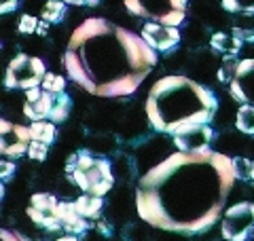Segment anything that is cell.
Returning <instances> with one entry per match:
<instances>
[{"mask_svg": "<svg viewBox=\"0 0 254 241\" xmlns=\"http://www.w3.org/2000/svg\"><path fill=\"white\" fill-rule=\"evenodd\" d=\"M216 108L214 95L205 87L185 76H165L150 89L146 117L157 129L172 135L193 123H208Z\"/></svg>", "mask_w": 254, "mask_h": 241, "instance_id": "1", "label": "cell"}, {"mask_svg": "<svg viewBox=\"0 0 254 241\" xmlns=\"http://www.w3.org/2000/svg\"><path fill=\"white\" fill-rule=\"evenodd\" d=\"M127 11L140 17L155 19L168 26H178L185 19L187 0H125Z\"/></svg>", "mask_w": 254, "mask_h": 241, "instance_id": "2", "label": "cell"}, {"mask_svg": "<svg viewBox=\"0 0 254 241\" xmlns=\"http://www.w3.org/2000/svg\"><path fill=\"white\" fill-rule=\"evenodd\" d=\"M45 63L38 58H30V55L19 53L15 58L9 68H6V78L4 85L9 89H32V87H38L45 78Z\"/></svg>", "mask_w": 254, "mask_h": 241, "instance_id": "3", "label": "cell"}, {"mask_svg": "<svg viewBox=\"0 0 254 241\" xmlns=\"http://www.w3.org/2000/svg\"><path fill=\"white\" fill-rule=\"evenodd\" d=\"M74 170H81L85 174L87 184H89L87 192L91 195L102 197L113 188V172H110V163L104 159H93L89 152H78Z\"/></svg>", "mask_w": 254, "mask_h": 241, "instance_id": "4", "label": "cell"}, {"mask_svg": "<svg viewBox=\"0 0 254 241\" xmlns=\"http://www.w3.org/2000/svg\"><path fill=\"white\" fill-rule=\"evenodd\" d=\"M254 229V203H235L225 212L222 237L229 241H244Z\"/></svg>", "mask_w": 254, "mask_h": 241, "instance_id": "5", "label": "cell"}, {"mask_svg": "<svg viewBox=\"0 0 254 241\" xmlns=\"http://www.w3.org/2000/svg\"><path fill=\"white\" fill-rule=\"evenodd\" d=\"M214 133L208 123H193L174 133V144L178 146L180 152H203L208 150V144L212 142Z\"/></svg>", "mask_w": 254, "mask_h": 241, "instance_id": "6", "label": "cell"}, {"mask_svg": "<svg viewBox=\"0 0 254 241\" xmlns=\"http://www.w3.org/2000/svg\"><path fill=\"white\" fill-rule=\"evenodd\" d=\"M142 38L153 47L155 51H170L180 43V32L176 26H168V23H159V21H150L142 30Z\"/></svg>", "mask_w": 254, "mask_h": 241, "instance_id": "7", "label": "cell"}, {"mask_svg": "<svg viewBox=\"0 0 254 241\" xmlns=\"http://www.w3.org/2000/svg\"><path fill=\"white\" fill-rule=\"evenodd\" d=\"M2 155H9V157H21L23 152H28V146L32 142V135L30 129H26L23 125H13V123H6V119H2Z\"/></svg>", "mask_w": 254, "mask_h": 241, "instance_id": "8", "label": "cell"}, {"mask_svg": "<svg viewBox=\"0 0 254 241\" xmlns=\"http://www.w3.org/2000/svg\"><path fill=\"white\" fill-rule=\"evenodd\" d=\"M229 87L237 102L254 104V60L237 61V70Z\"/></svg>", "mask_w": 254, "mask_h": 241, "instance_id": "9", "label": "cell"}, {"mask_svg": "<svg viewBox=\"0 0 254 241\" xmlns=\"http://www.w3.org/2000/svg\"><path fill=\"white\" fill-rule=\"evenodd\" d=\"M53 108V93L41 91L38 87L26 89V104H23V115L32 120H45L47 117H51Z\"/></svg>", "mask_w": 254, "mask_h": 241, "instance_id": "10", "label": "cell"}, {"mask_svg": "<svg viewBox=\"0 0 254 241\" xmlns=\"http://www.w3.org/2000/svg\"><path fill=\"white\" fill-rule=\"evenodd\" d=\"M55 212H58V216H60L64 231L72 233V235H81V233L87 231V220L78 214L76 203L62 201V203H58V207H55Z\"/></svg>", "mask_w": 254, "mask_h": 241, "instance_id": "11", "label": "cell"}, {"mask_svg": "<svg viewBox=\"0 0 254 241\" xmlns=\"http://www.w3.org/2000/svg\"><path fill=\"white\" fill-rule=\"evenodd\" d=\"M64 68H66V72H68L70 76H72L74 83H78L81 87H85V89L89 91V93H95L93 80H91V76H89V72H87L83 60L76 55V51L68 49V53L64 55Z\"/></svg>", "mask_w": 254, "mask_h": 241, "instance_id": "12", "label": "cell"}, {"mask_svg": "<svg viewBox=\"0 0 254 241\" xmlns=\"http://www.w3.org/2000/svg\"><path fill=\"white\" fill-rule=\"evenodd\" d=\"M108 28L110 26H108L104 19H87V21H83V26H78L76 32L72 34V38H70V49H72V51L81 49L87 40H91L93 36L102 34V32H106Z\"/></svg>", "mask_w": 254, "mask_h": 241, "instance_id": "13", "label": "cell"}, {"mask_svg": "<svg viewBox=\"0 0 254 241\" xmlns=\"http://www.w3.org/2000/svg\"><path fill=\"white\" fill-rule=\"evenodd\" d=\"M142 78L144 76H138V74H129V76H123V78H117L113 83H106L98 87V95H110V98H115V95H127V93H133L138 89V85L142 83Z\"/></svg>", "mask_w": 254, "mask_h": 241, "instance_id": "14", "label": "cell"}, {"mask_svg": "<svg viewBox=\"0 0 254 241\" xmlns=\"http://www.w3.org/2000/svg\"><path fill=\"white\" fill-rule=\"evenodd\" d=\"M74 203H76V210H78V214H81L83 218H98L100 212H102V205H104V201H102V197H98V195L83 192Z\"/></svg>", "mask_w": 254, "mask_h": 241, "instance_id": "15", "label": "cell"}, {"mask_svg": "<svg viewBox=\"0 0 254 241\" xmlns=\"http://www.w3.org/2000/svg\"><path fill=\"white\" fill-rule=\"evenodd\" d=\"M212 47L225 55H235L237 51L242 49V38L233 36V34H225V32H218V34L212 36Z\"/></svg>", "mask_w": 254, "mask_h": 241, "instance_id": "16", "label": "cell"}, {"mask_svg": "<svg viewBox=\"0 0 254 241\" xmlns=\"http://www.w3.org/2000/svg\"><path fill=\"white\" fill-rule=\"evenodd\" d=\"M32 140L51 144L55 140V125L49 123V120H32V125L28 127Z\"/></svg>", "mask_w": 254, "mask_h": 241, "instance_id": "17", "label": "cell"}, {"mask_svg": "<svg viewBox=\"0 0 254 241\" xmlns=\"http://www.w3.org/2000/svg\"><path fill=\"white\" fill-rule=\"evenodd\" d=\"M237 129L246 135H254V104H244L235 117Z\"/></svg>", "mask_w": 254, "mask_h": 241, "instance_id": "18", "label": "cell"}, {"mask_svg": "<svg viewBox=\"0 0 254 241\" xmlns=\"http://www.w3.org/2000/svg\"><path fill=\"white\" fill-rule=\"evenodd\" d=\"M68 112H70V98L64 95V93H58L55 100H53V108H51L49 119L53 120V123H60V120H66Z\"/></svg>", "mask_w": 254, "mask_h": 241, "instance_id": "19", "label": "cell"}, {"mask_svg": "<svg viewBox=\"0 0 254 241\" xmlns=\"http://www.w3.org/2000/svg\"><path fill=\"white\" fill-rule=\"evenodd\" d=\"M66 13V4L62 0H49L43 9V19L45 21H60Z\"/></svg>", "mask_w": 254, "mask_h": 241, "instance_id": "20", "label": "cell"}, {"mask_svg": "<svg viewBox=\"0 0 254 241\" xmlns=\"http://www.w3.org/2000/svg\"><path fill=\"white\" fill-rule=\"evenodd\" d=\"M30 205L36 207V210H55L58 207V199L49 195V192H36V195H32Z\"/></svg>", "mask_w": 254, "mask_h": 241, "instance_id": "21", "label": "cell"}, {"mask_svg": "<svg viewBox=\"0 0 254 241\" xmlns=\"http://www.w3.org/2000/svg\"><path fill=\"white\" fill-rule=\"evenodd\" d=\"M64 87H66V80H64V76L51 74V72H47V74H45V78H43V89L45 91L58 95V93L64 91Z\"/></svg>", "mask_w": 254, "mask_h": 241, "instance_id": "22", "label": "cell"}, {"mask_svg": "<svg viewBox=\"0 0 254 241\" xmlns=\"http://www.w3.org/2000/svg\"><path fill=\"white\" fill-rule=\"evenodd\" d=\"M233 165H235V176L242 180H250L252 174H254V161L250 163L248 159H233Z\"/></svg>", "mask_w": 254, "mask_h": 241, "instance_id": "23", "label": "cell"}, {"mask_svg": "<svg viewBox=\"0 0 254 241\" xmlns=\"http://www.w3.org/2000/svg\"><path fill=\"white\" fill-rule=\"evenodd\" d=\"M222 6H225L227 11L254 13V0H222Z\"/></svg>", "mask_w": 254, "mask_h": 241, "instance_id": "24", "label": "cell"}, {"mask_svg": "<svg viewBox=\"0 0 254 241\" xmlns=\"http://www.w3.org/2000/svg\"><path fill=\"white\" fill-rule=\"evenodd\" d=\"M47 146H49V144L38 142V140H32L30 146H28V157H30L32 161H45V157H47Z\"/></svg>", "mask_w": 254, "mask_h": 241, "instance_id": "25", "label": "cell"}, {"mask_svg": "<svg viewBox=\"0 0 254 241\" xmlns=\"http://www.w3.org/2000/svg\"><path fill=\"white\" fill-rule=\"evenodd\" d=\"M38 21L36 17H32V15H23V17L19 19V32L21 34H32V32H36L38 28Z\"/></svg>", "mask_w": 254, "mask_h": 241, "instance_id": "26", "label": "cell"}, {"mask_svg": "<svg viewBox=\"0 0 254 241\" xmlns=\"http://www.w3.org/2000/svg\"><path fill=\"white\" fill-rule=\"evenodd\" d=\"M13 172H15V165L11 163V161H2V163H0V174H2V178H4V180L9 178Z\"/></svg>", "mask_w": 254, "mask_h": 241, "instance_id": "27", "label": "cell"}, {"mask_svg": "<svg viewBox=\"0 0 254 241\" xmlns=\"http://www.w3.org/2000/svg\"><path fill=\"white\" fill-rule=\"evenodd\" d=\"M17 2H19V0H2V2H0V11L9 13V11H13L15 6H17Z\"/></svg>", "mask_w": 254, "mask_h": 241, "instance_id": "28", "label": "cell"}, {"mask_svg": "<svg viewBox=\"0 0 254 241\" xmlns=\"http://www.w3.org/2000/svg\"><path fill=\"white\" fill-rule=\"evenodd\" d=\"M2 241H23V239H21V237H17V235H13V233L2 231Z\"/></svg>", "mask_w": 254, "mask_h": 241, "instance_id": "29", "label": "cell"}, {"mask_svg": "<svg viewBox=\"0 0 254 241\" xmlns=\"http://www.w3.org/2000/svg\"><path fill=\"white\" fill-rule=\"evenodd\" d=\"M36 34H47V21H41V23H38V28H36Z\"/></svg>", "mask_w": 254, "mask_h": 241, "instance_id": "30", "label": "cell"}, {"mask_svg": "<svg viewBox=\"0 0 254 241\" xmlns=\"http://www.w3.org/2000/svg\"><path fill=\"white\" fill-rule=\"evenodd\" d=\"M58 241H78V239H76L74 235H66V237H60Z\"/></svg>", "mask_w": 254, "mask_h": 241, "instance_id": "31", "label": "cell"}, {"mask_svg": "<svg viewBox=\"0 0 254 241\" xmlns=\"http://www.w3.org/2000/svg\"><path fill=\"white\" fill-rule=\"evenodd\" d=\"M64 2H68V4H85L87 0H64Z\"/></svg>", "mask_w": 254, "mask_h": 241, "instance_id": "32", "label": "cell"}, {"mask_svg": "<svg viewBox=\"0 0 254 241\" xmlns=\"http://www.w3.org/2000/svg\"><path fill=\"white\" fill-rule=\"evenodd\" d=\"M252 178H254V174H252Z\"/></svg>", "mask_w": 254, "mask_h": 241, "instance_id": "33", "label": "cell"}]
</instances>
